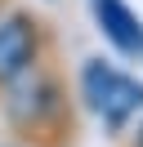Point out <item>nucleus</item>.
<instances>
[{
	"label": "nucleus",
	"mask_w": 143,
	"mask_h": 147,
	"mask_svg": "<svg viewBox=\"0 0 143 147\" xmlns=\"http://www.w3.org/2000/svg\"><path fill=\"white\" fill-rule=\"evenodd\" d=\"M80 94H85L89 111H94L112 134L125 129L143 111V80H134L130 71L103 63V58H89V63L80 67Z\"/></svg>",
	"instance_id": "nucleus-1"
},
{
	"label": "nucleus",
	"mask_w": 143,
	"mask_h": 147,
	"mask_svg": "<svg viewBox=\"0 0 143 147\" xmlns=\"http://www.w3.org/2000/svg\"><path fill=\"white\" fill-rule=\"evenodd\" d=\"M40 45H45V22L27 9H14L0 18V89L27 76L40 63Z\"/></svg>",
	"instance_id": "nucleus-2"
},
{
	"label": "nucleus",
	"mask_w": 143,
	"mask_h": 147,
	"mask_svg": "<svg viewBox=\"0 0 143 147\" xmlns=\"http://www.w3.org/2000/svg\"><path fill=\"white\" fill-rule=\"evenodd\" d=\"M94 13H98L103 36L112 40L121 54H143V22L134 18V9L125 0H94Z\"/></svg>",
	"instance_id": "nucleus-3"
},
{
	"label": "nucleus",
	"mask_w": 143,
	"mask_h": 147,
	"mask_svg": "<svg viewBox=\"0 0 143 147\" xmlns=\"http://www.w3.org/2000/svg\"><path fill=\"white\" fill-rule=\"evenodd\" d=\"M134 147H143V125H139V138H134Z\"/></svg>",
	"instance_id": "nucleus-4"
}]
</instances>
